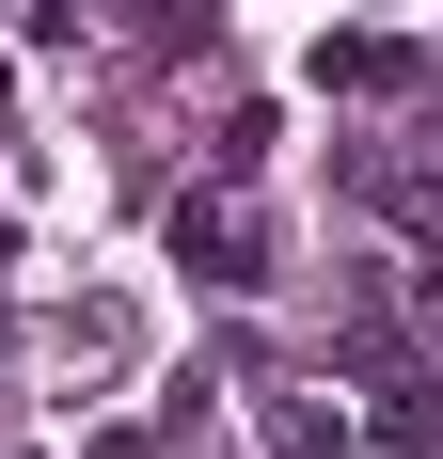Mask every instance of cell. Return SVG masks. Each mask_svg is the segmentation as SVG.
<instances>
[{"label":"cell","instance_id":"8992f818","mask_svg":"<svg viewBox=\"0 0 443 459\" xmlns=\"http://www.w3.org/2000/svg\"><path fill=\"white\" fill-rule=\"evenodd\" d=\"M0 95H16V64H0Z\"/></svg>","mask_w":443,"mask_h":459},{"label":"cell","instance_id":"5b68a950","mask_svg":"<svg viewBox=\"0 0 443 459\" xmlns=\"http://www.w3.org/2000/svg\"><path fill=\"white\" fill-rule=\"evenodd\" d=\"M32 32H48V48H64V32H80V0H32Z\"/></svg>","mask_w":443,"mask_h":459},{"label":"cell","instance_id":"7a4b0ae2","mask_svg":"<svg viewBox=\"0 0 443 459\" xmlns=\"http://www.w3.org/2000/svg\"><path fill=\"white\" fill-rule=\"evenodd\" d=\"M317 80H333V95H396L412 48H396V32H333V48H317Z\"/></svg>","mask_w":443,"mask_h":459},{"label":"cell","instance_id":"6da1fadb","mask_svg":"<svg viewBox=\"0 0 443 459\" xmlns=\"http://www.w3.org/2000/svg\"><path fill=\"white\" fill-rule=\"evenodd\" d=\"M175 270L222 285V301H254V285H269V222H254V190H190V206H175Z\"/></svg>","mask_w":443,"mask_h":459},{"label":"cell","instance_id":"3957f363","mask_svg":"<svg viewBox=\"0 0 443 459\" xmlns=\"http://www.w3.org/2000/svg\"><path fill=\"white\" fill-rule=\"evenodd\" d=\"M254 444H269V459H333L349 412H317V396H254Z\"/></svg>","mask_w":443,"mask_h":459},{"label":"cell","instance_id":"277c9868","mask_svg":"<svg viewBox=\"0 0 443 459\" xmlns=\"http://www.w3.org/2000/svg\"><path fill=\"white\" fill-rule=\"evenodd\" d=\"M364 428H380V444H443V380H380Z\"/></svg>","mask_w":443,"mask_h":459}]
</instances>
